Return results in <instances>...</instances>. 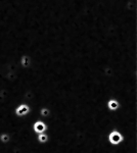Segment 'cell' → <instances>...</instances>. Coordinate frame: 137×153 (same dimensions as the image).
I'll return each mask as SVG.
<instances>
[{"instance_id": "6da1fadb", "label": "cell", "mask_w": 137, "mask_h": 153, "mask_svg": "<svg viewBox=\"0 0 137 153\" xmlns=\"http://www.w3.org/2000/svg\"><path fill=\"white\" fill-rule=\"evenodd\" d=\"M108 140L111 145L118 146L124 141V136L122 135L121 132L118 131V130H113V131H111V133L108 134Z\"/></svg>"}, {"instance_id": "7a4b0ae2", "label": "cell", "mask_w": 137, "mask_h": 153, "mask_svg": "<svg viewBox=\"0 0 137 153\" xmlns=\"http://www.w3.org/2000/svg\"><path fill=\"white\" fill-rule=\"evenodd\" d=\"M30 111H31V107L28 104H26V103H22V104L18 105L16 107V109H14V113L18 117L28 115L30 113Z\"/></svg>"}, {"instance_id": "3957f363", "label": "cell", "mask_w": 137, "mask_h": 153, "mask_svg": "<svg viewBox=\"0 0 137 153\" xmlns=\"http://www.w3.org/2000/svg\"><path fill=\"white\" fill-rule=\"evenodd\" d=\"M47 130V125L42 120H37L33 124V131L36 134H43Z\"/></svg>"}, {"instance_id": "277c9868", "label": "cell", "mask_w": 137, "mask_h": 153, "mask_svg": "<svg viewBox=\"0 0 137 153\" xmlns=\"http://www.w3.org/2000/svg\"><path fill=\"white\" fill-rule=\"evenodd\" d=\"M106 107H108L110 110H112V111H116V110H118V108L120 107V103L117 99L112 98L106 102Z\"/></svg>"}, {"instance_id": "5b68a950", "label": "cell", "mask_w": 137, "mask_h": 153, "mask_svg": "<svg viewBox=\"0 0 137 153\" xmlns=\"http://www.w3.org/2000/svg\"><path fill=\"white\" fill-rule=\"evenodd\" d=\"M48 141V135L46 134H38V142L41 143V144H44Z\"/></svg>"}, {"instance_id": "8992f818", "label": "cell", "mask_w": 137, "mask_h": 153, "mask_svg": "<svg viewBox=\"0 0 137 153\" xmlns=\"http://www.w3.org/2000/svg\"><path fill=\"white\" fill-rule=\"evenodd\" d=\"M49 114H50V109H48L47 107H42L40 109V115L43 117H48Z\"/></svg>"}, {"instance_id": "52a82bcc", "label": "cell", "mask_w": 137, "mask_h": 153, "mask_svg": "<svg viewBox=\"0 0 137 153\" xmlns=\"http://www.w3.org/2000/svg\"><path fill=\"white\" fill-rule=\"evenodd\" d=\"M9 139H10V137H9V135L7 133H2L0 135V141L2 143L9 142Z\"/></svg>"}]
</instances>
